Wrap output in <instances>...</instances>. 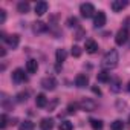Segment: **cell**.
Returning a JSON list of instances; mask_svg holds the SVG:
<instances>
[{"mask_svg":"<svg viewBox=\"0 0 130 130\" xmlns=\"http://www.w3.org/2000/svg\"><path fill=\"white\" fill-rule=\"evenodd\" d=\"M84 47H86V52H89V54H95V52L98 51V43H96L95 40L89 38V40H86Z\"/></svg>","mask_w":130,"mask_h":130,"instance_id":"10","label":"cell"},{"mask_svg":"<svg viewBox=\"0 0 130 130\" xmlns=\"http://www.w3.org/2000/svg\"><path fill=\"white\" fill-rule=\"evenodd\" d=\"M32 31L37 32V34L46 32V31H47V25H44L43 22H35V23H32Z\"/></svg>","mask_w":130,"mask_h":130,"instance_id":"14","label":"cell"},{"mask_svg":"<svg viewBox=\"0 0 130 130\" xmlns=\"http://www.w3.org/2000/svg\"><path fill=\"white\" fill-rule=\"evenodd\" d=\"M127 40H128V31H127V28H122V29H119V31L116 32L115 43H116L118 46H122V44H124Z\"/></svg>","mask_w":130,"mask_h":130,"instance_id":"3","label":"cell"},{"mask_svg":"<svg viewBox=\"0 0 130 130\" xmlns=\"http://www.w3.org/2000/svg\"><path fill=\"white\" fill-rule=\"evenodd\" d=\"M74 128V124L71 121H61L60 122V130H72Z\"/></svg>","mask_w":130,"mask_h":130,"instance_id":"23","label":"cell"},{"mask_svg":"<svg viewBox=\"0 0 130 130\" xmlns=\"http://www.w3.org/2000/svg\"><path fill=\"white\" fill-rule=\"evenodd\" d=\"M83 35H84V31H78V34L75 35V38H77V40H81V38H83Z\"/></svg>","mask_w":130,"mask_h":130,"instance_id":"31","label":"cell"},{"mask_svg":"<svg viewBox=\"0 0 130 130\" xmlns=\"http://www.w3.org/2000/svg\"><path fill=\"white\" fill-rule=\"evenodd\" d=\"M72 55L74 57H80L81 55V47L80 46H74L72 47Z\"/></svg>","mask_w":130,"mask_h":130,"instance_id":"28","label":"cell"},{"mask_svg":"<svg viewBox=\"0 0 130 130\" xmlns=\"http://www.w3.org/2000/svg\"><path fill=\"white\" fill-rule=\"evenodd\" d=\"M5 20H6V11L0 9V23H5Z\"/></svg>","mask_w":130,"mask_h":130,"instance_id":"30","label":"cell"},{"mask_svg":"<svg viewBox=\"0 0 130 130\" xmlns=\"http://www.w3.org/2000/svg\"><path fill=\"white\" fill-rule=\"evenodd\" d=\"M112 78H110V74L107 72V71H101L100 74H98V81L100 83H109Z\"/></svg>","mask_w":130,"mask_h":130,"instance_id":"18","label":"cell"},{"mask_svg":"<svg viewBox=\"0 0 130 130\" xmlns=\"http://www.w3.org/2000/svg\"><path fill=\"white\" fill-rule=\"evenodd\" d=\"M78 106L81 107V110H86V112H93L96 109V103L92 101V100H87V98L83 100V101H80Z\"/></svg>","mask_w":130,"mask_h":130,"instance_id":"4","label":"cell"},{"mask_svg":"<svg viewBox=\"0 0 130 130\" xmlns=\"http://www.w3.org/2000/svg\"><path fill=\"white\" fill-rule=\"evenodd\" d=\"M127 90L130 92V81H128V84H127Z\"/></svg>","mask_w":130,"mask_h":130,"instance_id":"33","label":"cell"},{"mask_svg":"<svg viewBox=\"0 0 130 130\" xmlns=\"http://www.w3.org/2000/svg\"><path fill=\"white\" fill-rule=\"evenodd\" d=\"M54 127V121L51 118H43L41 122H40V128L41 130H52Z\"/></svg>","mask_w":130,"mask_h":130,"instance_id":"16","label":"cell"},{"mask_svg":"<svg viewBox=\"0 0 130 130\" xmlns=\"http://www.w3.org/2000/svg\"><path fill=\"white\" fill-rule=\"evenodd\" d=\"M110 130H124V122L121 119H116L110 124Z\"/></svg>","mask_w":130,"mask_h":130,"instance_id":"22","label":"cell"},{"mask_svg":"<svg viewBox=\"0 0 130 130\" xmlns=\"http://www.w3.org/2000/svg\"><path fill=\"white\" fill-rule=\"evenodd\" d=\"M17 11H19L20 14L29 12V3H28V2H20V3L17 5Z\"/></svg>","mask_w":130,"mask_h":130,"instance_id":"20","label":"cell"},{"mask_svg":"<svg viewBox=\"0 0 130 130\" xmlns=\"http://www.w3.org/2000/svg\"><path fill=\"white\" fill-rule=\"evenodd\" d=\"M92 92H93V93H96V95H101V90H100V87H96V86H93V87H92Z\"/></svg>","mask_w":130,"mask_h":130,"instance_id":"32","label":"cell"},{"mask_svg":"<svg viewBox=\"0 0 130 130\" xmlns=\"http://www.w3.org/2000/svg\"><path fill=\"white\" fill-rule=\"evenodd\" d=\"M118 61H119V55L115 49H110L104 57H103V61H101V66L107 71L110 69H115L118 66Z\"/></svg>","mask_w":130,"mask_h":130,"instance_id":"1","label":"cell"},{"mask_svg":"<svg viewBox=\"0 0 130 130\" xmlns=\"http://www.w3.org/2000/svg\"><path fill=\"white\" fill-rule=\"evenodd\" d=\"M44 12H47V3L46 2H37V5H35V14L37 15H43Z\"/></svg>","mask_w":130,"mask_h":130,"instance_id":"13","label":"cell"},{"mask_svg":"<svg viewBox=\"0 0 130 130\" xmlns=\"http://www.w3.org/2000/svg\"><path fill=\"white\" fill-rule=\"evenodd\" d=\"M89 84V77L86 74H78L75 77V86L77 87H86Z\"/></svg>","mask_w":130,"mask_h":130,"instance_id":"8","label":"cell"},{"mask_svg":"<svg viewBox=\"0 0 130 130\" xmlns=\"http://www.w3.org/2000/svg\"><path fill=\"white\" fill-rule=\"evenodd\" d=\"M127 5H128L127 0H113L110 6H112V9H113L115 12H119V11H122Z\"/></svg>","mask_w":130,"mask_h":130,"instance_id":"9","label":"cell"},{"mask_svg":"<svg viewBox=\"0 0 130 130\" xmlns=\"http://www.w3.org/2000/svg\"><path fill=\"white\" fill-rule=\"evenodd\" d=\"M128 122H130V118H128Z\"/></svg>","mask_w":130,"mask_h":130,"instance_id":"34","label":"cell"},{"mask_svg":"<svg viewBox=\"0 0 130 130\" xmlns=\"http://www.w3.org/2000/svg\"><path fill=\"white\" fill-rule=\"evenodd\" d=\"M80 12H81V15H83L84 19H90V17H93V14H95L96 11H95V6H93L92 3H83V5L80 6Z\"/></svg>","mask_w":130,"mask_h":130,"instance_id":"2","label":"cell"},{"mask_svg":"<svg viewBox=\"0 0 130 130\" xmlns=\"http://www.w3.org/2000/svg\"><path fill=\"white\" fill-rule=\"evenodd\" d=\"M28 78H26V74H25V71L23 69H15L14 72H12V81L14 83H25Z\"/></svg>","mask_w":130,"mask_h":130,"instance_id":"7","label":"cell"},{"mask_svg":"<svg viewBox=\"0 0 130 130\" xmlns=\"http://www.w3.org/2000/svg\"><path fill=\"white\" fill-rule=\"evenodd\" d=\"M37 69H38L37 60H28V61H26V71H28L29 74H35Z\"/></svg>","mask_w":130,"mask_h":130,"instance_id":"12","label":"cell"},{"mask_svg":"<svg viewBox=\"0 0 130 130\" xmlns=\"http://www.w3.org/2000/svg\"><path fill=\"white\" fill-rule=\"evenodd\" d=\"M106 25V14L103 11H98L93 17V26L95 28H103Z\"/></svg>","mask_w":130,"mask_h":130,"instance_id":"6","label":"cell"},{"mask_svg":"<svg viewBox=\"0 0 130 130\" xmlns=\"http://www.w3.org/2000/svg\"><path fill=\"white\" fill-rule=\"evenodd\" d=\"M41 86H43V89H46V90H54V89L57 87V80H55L54 77H46V78L41 80Z\"/></svg>","mask_w":130,"mask_h":130,"instance_id":"5","label":"cell"},{"mask_svg":"<svg viewBox=\"0 0 130 130\" xmlns=\"http://www.w3.org/2000/svg\"><path fill=\"white\" fill-rule=\"evenodd\" d=\"M77 107H78V104H77V103L69 104V106H68V113H75V112H77Z\"/></svg>","mask_w":130,"mask_h":130,"instance_id":"29","label":"cell"},{"mask_svg":"<svg viewBox=\"0 0 130 130\" xmlns=\"http://www.w3.org/2000/svg\"><path fill=\"white\" fill-rule=\"evenodd\" d=\"M15 98H17V101H19V103H23V101H26V100H28V93H26V92H20Z\"/></svg>","mask_w":130,"mask_h":130,"instance_id":"27","label":"cell"},{"mask_svg":"<svg viewBox=\"0 0 130 130\" xmlns=\"http://www.w3.org/2000/svg\"><path fill=\"white\" fill-rule=\"evenodd\" d=\"M121 81H119V78H113V80H110V89H112V92H119L121 90Z\"/></svg>","mask_w":130,"mask_h":130,"instance_id":"21","label":"cell"},{"mask_svg":"<svg viewBox=\"0 0 130 130\" xmlns=\"http://www.w3.org/2000/svg\"><path fill=\"white\" fill-rule=\"evenodd\" d=\"M34 122H31V121H22L20 124H19V130H34Z\"/></svg>","mask_w":130,"mask_h":130,"instance_id":"19","label":"cell"},{"mask_svg":"<svg viewBox=\"0 0 130 130\" xmlns=\"http://www.w3.org/2000/svg\"><path fill=\"white\" fill-rule=\"evenodd\" d=\"M66 57H68V52L64 51V49H57L55 58H57V63L58 64H63V61H66Z\"/></svg>","mask_w":130,"mask_h":130,"instance_id":"15","label":"cell"},{"mask_svg":"<svg viewBox=\"0 0 130 130\" xmlns=\"http://www.w3.org/2000/svg\"><path fill=\"white\" fill-rule=\"evenodd\" d=\"M8 125V118L5 113H2V116H0V128H6Z\"/></svg>","mask_w":130,"mask_h":130,"instance_id":"26","label":"cell"},{"mask_svg":"<svg viewBox=\"0 0 130 130\" xmlns=\"http://www.w3.org/2000/svg\"><path fill=\"white\" fill-rule=\"evenodd\" d=\"M35 104H37V107H46V104H47L46 95H44V93H38V95L35 96Z\"/></svg>","mask_w":130,"mask_h":130,"instance_id":"17","label":"cell"},{"mask_svg":"<svg viewBox=\"0 0 130 130\" xmlns=\"http://www.w3.org/2000/svg\"><path fill=\"white\" fill-rule=\"evenodd\" d=\"M66 23H68V26H69V28H75V26L78 25V19H77V17H69Z\"/></svg>","mask_w":130,"mask_h":130,"instance_id":"25","label":"cell"},{"mask_svg":"<svg viewBox=\"0 0 130 130\" xmlns=\"http://www.w3.org/2000/svg\"><path fill=\"white\" fill-rule=\"evenodd\" d=\"M5 41H6V43L14 49V47H17V46H19V43H20V37H19L17 34H11V35H8V37H6V40H5Z\"/></svg>","mask_w":130,"mask_h":130,"instance_id":"11","label":"cell"},{"mask_svg":"<svg viewBox=\"0 0 130 130\" xmlns=\"http://www.w3.org/2000/svg\"><path fill=\"white\" fill-rule=\"evenodd\" d=\"M90 125H92L93 130H101L103 128V121H100V119H90Z\"/></svg>","mask_w":130,"mask_h":130,"instance_id":"24","label":"cell"}]
</instances>
